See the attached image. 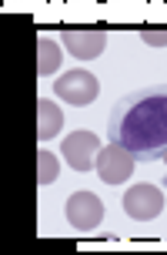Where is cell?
<instances>
[{
    "mask_svg": "<svg viewBox=\"0 0 167 255\" xmlns=\"http://www.w3.org/2000/svg\"><path fill=\"white\" fill-rule=\"evenodd\" d=\"M111 141L127 148L134 158L151 161L167 148V88H141L124 94L107 121Z\"/></svg>",
    "mask_w": 167,
    "mask_h": 255,
    "instance_id": "cell-1",
    "label": "cell"
},
{
    "mask_svg": "<svg viewBox=\"0 0 167 255\" xmlns=\"http://www.w3.org/2000/svg\"><path fill=\"white\" fill-rule=\"evenodd\" d=\"M54 94L60 98V101L74 104V108H87V104L97 101V94H101V84H97V77L90 74V71H67L54 81Z\"/></svg>",
    "mask_w": 167,
    "mask_h": 255,
    "instance_id": "cell-2",
    "label": "cell"
},
{
    "mask_svg": "<svg viewBox=\"0 0 167 255\" xmlns=\"http://www.w3.org/2000/svg\"><path fill=\"white\" fill-rule=\"evenodd\" d=\"M64 212H67V222L77 232H90L104 222V202L94 191H74V195L67 198Z\"/></svg>",
    "mask_w": 167,
    "mask_h": 255,
    "instance_id": "cell-3",
    "label": "cell"
},
{
    "mask_svg": "<svg viewBox=\"0 0 167 255\" xmlns=\"http://www.w3.org/2000/svg\"><path fill=\"white\" fill-rule=\"evenodd\" d=\"M60 154H64V161L74 168V171H90V168L97 165L101 141H97V134H90V131H74V134L64 138Z\"/></svg>",
    "mask_w": 167,
    "mask_h": 255,
    "instance_id": "cell-4",
    "label": "cell"
},
{
    "mask_svg": "<svg viewBox=\"0 0 167 255\" xmlns=\"http://www.w3.org/2000/svg\"><path fill=\"white\" fill-rule=\"evenodd\" d=\"M124 212L134 222H151L164 212V191L154 188V185H134L124 195Z\"/></svg>",
    "mask_w": 167,
    "mask_h": 255,
    "instance_id": "cell-5",
    "label": "cell"
},
{
    "mask_svg": "<svg viewBox=\"0 0 167 255\" xmlns=\"http://www.w3.org/2000/svg\"><path fill=\"white\" fill-rule=\"evenodd\" d=\"M134 154L127 151V148H120V144H107V148H101V154H97V175H101V181H107V185H120V181L130 178V171H134Z\"/></svg>",
    "mask_w": 167,
    "mask_h": 255,
    "instance_id": "cell-6",
    "label": "cell"
},
{
    "mask_svg": "<svg viewBox=\"0 0 167 255\" xmlns=\"http://www.w3.org/2000/svg\"><path fill=\"white\" fill-rule=\"evenodd\" d=\"M60 44L77 61H94V57H101L104 44H107V34L97 30V27L94 30H87V27H67L64 34H60Z\"/></svg>",
    "mask_w": 167,
    "mask_h": 255,
    "instance_id": "cell-7",
    "label": "cell"
},
{
    "mask_svg": "<svg viewBox=\"0 0 167 255\" xmlns=\"http://www.w3.org/2000/svg\"><path fill=\"white\" fill-rule=\"evenodd\" d=\"M60 128H64V115H60V108L47 98H40L37 101V138L40 141H51L60 134Z\"/></svg>",
    "mask_w": 167,
    "mask_h": 255,
    "instance_id": "cell-8",
    "label": "cell"
},
{
    "mask_svg": "<svg viewBox=\"0 0 167 255\" xmlns=\"http://www.w3.org/2000/svg\"><path fill=\"white\" fill-rule=\"evenodd\" d=\"M60 57H64V51H60V40L54 37H37V71L40 74H54V71H60Z\"/></svg>",
    "mask_w": 167,
    "mask_h": 255,
    "instance_id": "cell-9",
    "label": "cell"
},
{
    "mask_svg": "<svg viewBox=\"0 0 167 255\" xmlns=\"http://www.w3.org/2000/svg\"><path fill=\"white\" fill-rule=\"evenodd\" d=\"M57 171H60L57 154L54 151H37V185H51V181H57Z\"/></svg>",
    "mask_w": 167,
    "mask_h": 255,
    "instance_id": "cell-10",
    "label": "cell"
},
{
    "mask_svg": "<svg viewBox=\"0 0 167 255\" xmlns=\"http://www.w3.org/2000/svg\"><path fill=\"white\" fill-rule=\"evenodd\" d=\"M141 37L151 44V47H167V27H144Z\"/></svg>",
    "mask_w": 167,
    "mask_h": 255,
    "instance_id": "cell-11",
    "label": "cell"
},
{
    "mask_svg": "<svg viewBox=\"0 0 167 255\" xmlns=\"http://www.w3.org/2000/svg\"><path fill=\"white\" fill-rule=\"evenodd\" d=\"M161 158H164V161H167V148H164V151H161Z\"/></svg>",
    "mask_w": 167,
    "mask_h": 255,
    "instance_id": "cell-12",
    "label": "cell"
},
{
    "mask_svg": "<svg viewBox=\"0 0 167 255\" xmlns=\"http://www.w3.org/2000/svg\"><path fill=\"white\" fill-rule=\"evenodd\" d=\"M164 185H167V178H164Z\"/></svg>",
    "mask_w": 167,
    "mask_h": 255,
    "instance_id": "cell-13",
    "label": "cell"
}]
</instances>
